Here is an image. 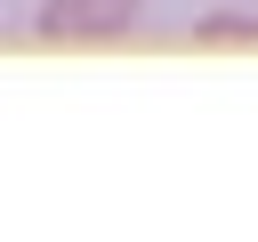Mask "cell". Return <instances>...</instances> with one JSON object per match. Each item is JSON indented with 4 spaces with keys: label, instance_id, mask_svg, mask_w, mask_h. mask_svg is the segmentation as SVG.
Masks as SVG:
<instances>
[{
    "label": "cell",
    "instance_id": "6da1fadb",
    "mask_svg": "<svg viewBox=\"0 0 258 242\" xmlns=\"http://www.w3.org/2000/svg\"><path fill=\"white\" fill-rule=\"evenodd\" d=\"M145 16V0H40L32 8V32L40 40H113Z\"/></svg>",
    "mask_w": 258,
    "mask_h": 242
},
{
    "label": "cell",
    "instance_id": "7a4b0ae2",
    "mask_svg": "<svg viewBox=\"0 0 258 242\" xmlns=\"http://www.w3.org/2000/svg\"><path fill=\"white\" fill-rule=\"evenodd\" d=\"M194 40H258V16H242V8H210V16H194Z\"/></svg>",
    "mask_w": 258,
    "mask_h": 242
}]
</instances>
